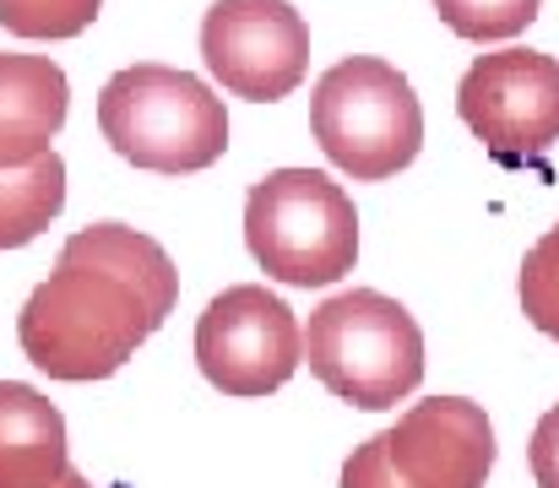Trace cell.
Instances as JSON below:
<instances>
[{"label":"cell","mask_w":559,"mask_h":488,"mask_svg":"<svg viewBox=\"0 0 559 488\" xmlns=\"http://www.w3.org/2000/svg\"><path fill=\"white\" fill-rule=\"evenodd\" d=\"M180 272L169 250L126 223H93L66 239L60 266L16 316L22 353L55 380H109L175 316Z\"/></svg>","instance_id":"1"},{"label":"cell","mask_w":559,"mask_h":488,"mask_svg":"<svg viewBox=\"0 0 559 488\" xmlns=\"http://www.w3.org/2000/svg\"><path fill=\"white\" fill-rule=\"evenodd\" d=\"M245 245L255 266L288 288H326L359 261L354 195L316 168H277L250 185Z\"/></svg>","instance_id":"2"},{"label":"cell","mask_w":559,"mask_h":488,"mask_svg":"<svg viewBox=\"0 0 559 488\" xmlns=\"http://www.w3.org/2000/svg\"><path fill=\"white\" fill-rule=\"evenodd\" d=\"M104 142L136 168L153 174H195L212 168L228 147L223 98L175 66H126L98 93Z\"/></svg>","instance_id":"3"},{"label":"cell","mask_w":559,"mask_h":488,"mask_svg":"<svg viewBox=\"0 0 559 488\" xmlns=\"http://www.w3.org/2000/svg\"><path fill=\"white\" fill-rule=\"evenodd\" d=\"M305 358L332 396L365 413H385L424 380V331L396 299L354 288L310 310Z\"/></svg>","instance_id":"4"},{"label":"cell","mask_w":559,"mask_h":488,"mask_svg":"<svg viewBox=\"0 0 559 488\" xmlns=\"http://www.w3.org/2000/svg\"><path fill=\"white\" fill-rule=\"evenodd\" d=\"M310 131L343 174L391 179L424 147V109L413 98V82L396 66L374 55H354V60H337L316 82Z\"/></svg>","instance_id":"5"},{"label":"cell","mask_w":559,"mask_h":488,"mask_svg":"<svg viewBox=\"0 0 559 488\" xmlns=\"http://www.w3.org/2000/svg\"><path fill=\"white\" fill-rule=\"evenodd\" d=\"M489 467L495 429L484 407L467 396H435L365 440L343 467V488H484Z\"/></svg>","instance_id":"6"},{"label":"cell","mask_w":559,"mask_h":488,"mask_svg":"<svg viewBox=\"0 0 559 488\" xmlns=\"http://www.w3.org/2000/svg\"><path fill=\"white\" fill-rule=\"evenodd\" d=\"M462 126L500 163H533L559 142V60L544 49L478 55L456 87Z\"/></svg>","instance_id":"7"},{"label":"cell","mask_w":559,"mask_h":488,"mask_svg":"<svg viewBox=\"0 0 559 488\" xmlns=\"http://www.w3.org/2000/svg\"><path fill=\"white\" fill-rule=\"evenodd\" d=\"M299 358H305V331L294 310L261 283L217 294L195 321V364L223 396H266L294 380Z\"/></svg>","instance_id":"8"},{"label":"cell","mask_w":559,"mask_h":488,"mask_svg":"<svg viewBox=\"0 0 559 488\" xmlns=\"http://www.w3.org/2000/svg\"><path fill=\"white\" fill-rule=\"evenodd\" d=\"M201 60L223 93L272 104L310 71V27L288 0H212L201 22Z\"/></svg>","instance_id":"9"},{"label":"cell","mask_w":559,"mask_h":488,"mask_svg":"<svg viewBox=\"0 0 559 488\" xmlns=\"http://www.w3.org/2000/svg\"><path fill=\"white\" fill-rule=\"evenodd\" d=\"M66 71L44 55H0V168H22L55 153L66 126Z\"/></svg>","instance_id":"10"},{"label":"cell","mask_w":559,"mask_h":488,"mask_svg":"<svg viewBox=\"0 0 559 488\" xmlns=\"http://www.w3.org/2000/svg\"><path fill=\"white\" fill-rule=\"evenodd\" d=\"M66 473V418L55 402L0 380V488H55Z\"/></svg>","instance_id":"11"},{"label":"cell","mask_w":559,"mask_h":488,"mask_svg":"<svg viewBox=\"0 0 559 488\" xmlns=\"http://www.w3.org/2000/svg\"><path fill=\"white\" fill-rule=\"evenodd\" d=\"M66 206V163L60 153L22 168H0V250L33 245Z\"/></svg>","instance_id":"12"},{"label":"cell","mask_w":559,"mask_h":488,"mask_svg":"<svg viewBox=\"0 0 559 488\" xmlns=\"http://www.w3.org/2000/svg\"><path fill=\"white\" fill-rule=\"evenodd\" d=\"M544 0H435L440 22L456 33V38H473V44H489V38H516L533 16H538Z\"/></svg>","instance_id":"13"},{"label":"cell","mask_w":559,"mask_h":488,"mask_svg":"<svg viewBox=\"0 0 559 488\" xmlns=\"http://www.w3.org/2000/svg\"><path fill=\"white\" fill-rule=\"evenodd\" d=\"M104 0H0V27L16 38H76Z\"/></svg>","instance_id":"14"},{"label":"cell","mask_w":559,"mask_h":488,"mask_svg":"<svg viewBox=\"0 0 559 488\" xmlns=\"http://www.w3.org/2000/svg\"><path fill=\"white\" fill-rule=\"evenodd\" d=\"M522 310L544 336L559 342V223L522 261Z\"/></svg>","instance_id":"15"},{"label":"cell","mask_w":559,"mask_h":488,"mask_svg":"<svg viewBox=\"0 0 559 488\" xmlns=\"http://www.w3.org/2000/svg\"><path fill=\"white\" fill-rule=\"evenodd\" d=\"M527 456H533V478H538V488H559V407H549V413L538 418Z\"/></svg>","instance_id":"16"},{"label":"cell","mask_w":559,"mask_h":488,"mask_svg":"<svg viewBox=\"0 0 559 488\" xmlns=\"http://www.w3.org/2000/svg\"><path fill=\"white\" fill-rule=\"evenodd\" d=\"M55 488H93V484H87L82 473H66V478H60V484H55Z\"/></svg>","instance_id":"17"}]
</instances>
